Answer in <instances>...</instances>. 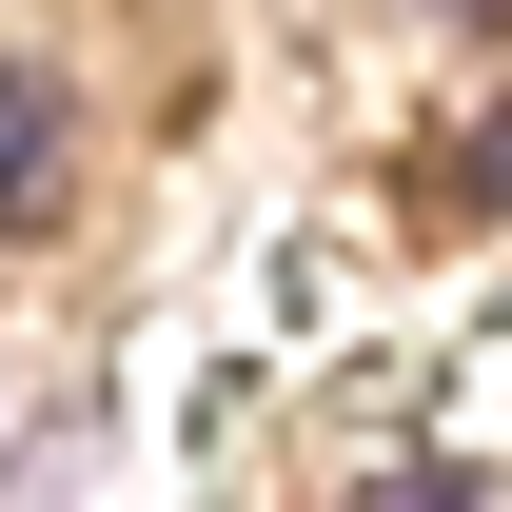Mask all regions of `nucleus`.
Listing matches in <instances>:
<instances>
[{"label":"nucleus","instance_id":"obj_1","mask_svg":"<svg viewBox=\"0 0 512 512\" xmlns=\"http://www.w3.org/2000/svg\"><path fill=\"white\" fill-rule=\"evenodd\" d=\"M0 237H60V79L0 60Z\"/></svg>","mask_w":512,"mask_h":512},{"label":"nucleus","instance_id":"obj_2","mask_svg":"<svg viewBox=\"0 0 512 512\" xmlns=\"http://www.w3.org/2000/svg\"><path fill=\"white\" fill-rule=\"evenodd\" d=\"M453 20H493V40H512V0H453Z\"/></svg>","mask_w":512,"mask_h":512}]
</instances>
